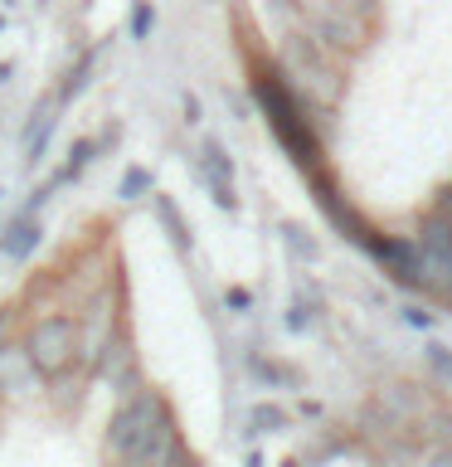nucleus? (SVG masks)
Returning a JSON list of instances; mask_svg holds the SVG:
<instances>
[{"mask_svg":"<svg viewBox=\"0 0 452 467\" xmlns=\"http://www.w3.org/2000/svg\"><path fill=\"white\" fill-rule=\"evenodd\" d=\"M20 360L35 370L39 379H68L78 370V317L68 312H49V317H35L20 341Z\"/></svg>","mask_w":452,"mask_h":467,"instance_id":"7ed1b4c3","label":"nucleus"},{"mask_svg":"<svg viewBox=\"0 0 452 467\" xmlns=\"http://www.w3.org/2000/svg\"><path fill=\"white\" fill-rule=\"evenodd\" d=\"M39 239H44L39 219L35 214H20V219H10V229H5V254L20 263V258H29L39 248Z\"/></svg>","mask_w":452,"mask_h":467,"instance_id":"423d86ee","label":"nucleus"},{"mask_svg":"<svg viewBox=\"0 0 452 467\" xmlns=\"http://www.w3.org/2000/svg\"><path fill=\"white\" fill-rule=\"evenodd\" d=\"M170 467H200V458H195V452H190V448H180V452H175V458H170Z\"/></svg>","mask_w":452,"mask_h":467,"instance_id":"6ab92c4d","label":"nucleus"},{"mask_svg":"<svg viewBox=\"0 0 452 467\" xmlns=\"http://www.w3.org/2000/svg\"><path fill=\"white\" fill-rule=\"evenodd\" d=\"M151 25H156V10L146 5V0H137V5H131V39H146Z\"/></svg>","mask_w":452,"mask_h":467,"instance_id":"f8f14e48","label":"nucleus"},{"mask_svg":"<svg viewBox=\"0 0 452 467\" xmlns=\"http://www.w3.org/2000/svg\"><path fill=\"white\" fill-rule=\"evenodd\" d=\"M423 467H452V443H443V448H433L428 458H423Z\"/></svg>","mask_w":452,"mask_h":467,"instance_id":"f3484780","label":"nucleus"},{"mask_svg":"<svg viewBox=\"0 0 452 467\" xmlns=\"http://www.w3.org/2000/svg\"><path fill=\"white\" fill-rule=\"evenodd\" d=\"M423 360H428V370H433L437 385H452V350L443 341H433L428 350H423Z\"/></svg>","mask_w":452,"mask_h":467,"instance_id":"9d476101","label":"nucleus"},{"mask_svg":"<svg viewBox=\"0 0 452 467\" xmlns=\"http://www.w3.org/2000/svg\"><path fill=\"white\" fill-rule=\"evenodd\" d=\"M200 175H204V185H210L219 210H239V195H233V161L214 137L204 141V151H200Z\"/></svg>","mask_w":452,"mask_h":467,"instance_id":"39448f33","label":"nucleus"},{"mask_svg":"<svg viewBox=\"0 0 452 467\" xmlns=\"http://www.w3.org/2000/svg\"><path fill=\"white\" fill-rule=\"evenodd\" d=\"M365 254H370L399 287H414L418 292V244H414V234H385V229H375V239L365 244Z\"/></svg>","mask_w":452,"mask_h":467,"instance_id":"20e7f679","label":"nucleus"},{"mask_svg":"<svg viewBox=\"0 0 452 467\" xmlns=\"http://www.w3.org/2000/svg\"><path fill=\"white\" fill-rule=\"evenodd\" d=\"M0 29H5V15H0Z\"/></svg>","mask_w":452,"mask_h":467,"instance_id":"aec40b11","label":"nucleus"},{"mask_svg":"<svg viewBox=\"0 0 452 467\" xmlns=\"http://www.w3.org/2000/svg\"><path fill=\"white\" fill-rule=\"evenodd\" d=\"M433 210L452 219V181H447V185H437V195H433Z\"/></svg>","mask_w":452,"mask_h":467,"instance_id":"dca6fc26","label":"nucleus"},{"mask_svg":"<svg viewBox=\"0 0 452 467\" xmlns=\"http://www.w3.org/2000/svg\"><path fill=\"white\" fill-rule=\"evenodd\" d=\"M248 93H253L258 112L268 117L277 146L292 156V166H297L306 181L326 171V141H321V122H326V117L306 108L297 98V88L282 78V68H277L272 58H253V64H248Z\"/></svg>","mask_w":452,"mask_h":467,"instance_id":"f257e3e1","label":"nucleus"},{"mask_svg":"<svg viewBox=\"0 0 452 467\" xmlns=\"http://www.w3.org/2000/svg\"><path fill=\"white\" fill-rule=\"evenodd\" d=\"M156 214H160V224H166V234H170L175 254H190V248H195V239H190V224H185L180 204H175L170 195H156Z\"/></svg>","mask_w":452,"mask_h":467,"instance_id":"0eeeda50","label":"nucleus"},{"mask_svg":"<svg viewBox=\"0 0 452 467\" xmlns=\"http://www.w3.org/2000/svg\"><path fill=\"white\" fill-rule=\"evenodd\" d=\"M117 195H122V200L151 195V171H146V166H131V171L122 175V185H117Z\"/></svg>","mask_w":452,"mask_h":467,"instance_id":"9b49d317","label":"nucleus"},{"mask_svg":"<svg viewBox=\"0 0 452 467\" xmlns=\"http://www.w3.org/2000/svg\"><path fill=\"white\" fill-rule=\"evenodd\" d=\"M5 5H15V0H5Z\"/></svg>","mask_w":452,"mask_h":467,"instance_id":"412c9836","label":"nucleus"},{"mask_svg":"<svg viewBox=\"0 0 452 467\" xmlns=\"http://www.w3.org/2000/svg\"><path fill=\"white\" fill-rule=\"evenodd\" d=\"M229 306H233V312H248V306H253V292L233 287V292H229Z\"/></svg>","mask_w":452,"mask_h":467,"instance_id":"a211bd4d","label":"nucleus"},{"mask_svg":"<svg viewBox=\"0 0 452 467\" xmlns=\"http://www.w3.org/2000/svg\"><path fill=\"white\" fill-rule=\"evenodd\" d=\"M10 321H15V306H0V356L10 350Z\"/></svg>","mask_w":452,"mask_h":467,"instance_id":"2eb2a0df","label":"nucleus"},{"mask_svg":"<svg viewBox=\"0 0 452 467\" xmlns=\"http://www.w3.org/2000/svg\"><path fill=\"white\" fill-rule=\"evenodd\" d=\"M404 321H408V327H418V331H433V312H423V306H404Z\"/></svg>","mask_w":452,"mask_h":467,"instance_id":"4468645a","label":"nucleus"},{"mask_svg":"<svg viewBox=\"0 0 452 467\" xmlns=\"http://www.w3.org/2000/svg\"><path fill=\"white\" fill-rule=\"evenodd\" d=\"M277 429H287V409H277V404L248 409V433H277Z\"/></svg>","mask_w":452,"mask_h":467,"instance_id":"1a4fd4ad","label":"nucleus"},{"mask_svg":"<svg viewBox=\"0 0 452 467\" xmlns=\"http://www.w3.org/2000/svg\"><path fill=\"white\" fill-rule=\"evenodd\" d=\"M282 234H287V244H292V248H297V254H302V258H316V244H312V239H302V229H297V224H287Z\"/></svg>","mask_w":452,"mask_h":467,"instance_id":"ddd939ff","label":"nucleus"},{"mask_svg":"<svg viewBox=\"0 0 452 467\" xmlns=\"http://www.w3.org/2000/svg\"><path fill=\"white\" fill-rule=\"evenodd\" d=\"M170 429H175L170 400L156 385H141L127 400H117L108 429H102V458H108V467H141Z\"/></svg>","mask_w":452,"mask_h":467,"instance_id":"f03ea898","label":"nucleus"},{"mask_svg":"<svg viewBox=\"0 0 452 467\" xmlns=\"http://www.w3.org/2000/svg\"><path fill=\"white\" fill-rule=\"evenodd\" d=\"M93 64H98V49H87V54H78V64L68 68V78H64V88H58L54 108H68V102H73V98L83 93V83H87V73H93Z\"/></svg>","mask_w":452,"mask_h":467,"instance_id":"6e6552de","label":"nucleus"}]
</instances>
